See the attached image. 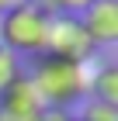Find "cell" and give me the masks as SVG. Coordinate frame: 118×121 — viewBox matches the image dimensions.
Wrapping results in <instances>:
<instances>
[{"instance_id":"6da1fadb","label":"cell","mask_w":118,"mask_h":121,"mask_svg":"<svg viewBox=\"0 0 118 121\" xmlns=\"http://www.w3.org/2000/svg\"><path fill=\"white\" fill-rule=\"evenodd\" d=\"M31 83L42 93L45 107L70 111L73 104L83 100L87 90H90V69H87V62H63V59L38 56L35 59V73H31Z\"/></svg>"},{"instance_id":"7a4b0ae2","label":"cell","mask_w":118,"mask_h":121,"mask_svg":"<svg viewBox=\"0 0 118 121\" xmlns=\"http://www.w3.org/2000/svg\"><path fill=\"white\" fill-rule=\"evenodd\" d=\"M45 31H49V14L38 10L35 4L4 10L0 17V45L14 56H42L45 48Z\"/></svg>"},{"instance_id":"3957f363","label":"cell","mask_w":118,"mask_h":121,"mask_svg":"<svg viewBox=\"0 0 118 121\" xmlns=\"http://www.w3.org/2000/svg\"><path fill=\"white\" fill-rule=\"evenodd\" d=\"M94 52H97V48L90 45V38H87V31H83L80 17H70V14L49 17L42 56L63 59V62H87V59H94Z\"/></svg>"},{"instance_id":"277c9868","label":"cell","mask_w":118,"mask_h":121,"mask_svg":"<svg viewBox=\"0 0 118 121\" xmlns=\"http://www.w3.org/2000/svg\"><path fill=\"white\" fill-rule=\"evenodd\" d=\"M80 24H83L94 48L115 45L118 42V0H94L80 14Z\"/></svg>"},{"instance_id":"5b68a950","label":"cell","mask_w":118,"mask_h":121,"mask_svg":"<svg viewBox=\"0 0 118 121\" xmlns=\"http://www.w3.org/2000/svg\"><path fill=\"white\" fill-rule=\"evenodd\" d=\"M0 111L7 114H21V118H38V114L45 111V100H42V93L35 90L31 83V76L21 73L7 90L0 93Z\"/></svg>"},{"instance_id":"8992f818","label":"cell","mask_w":118,"mask_h":121,"mask_svg":"<svg viewBox=\"0 0 118 121\" xmlns=\"http://www.w3.org/2000/svg\"><path fill=\"white\" fill-rule=\"evenodd\" d=\"M90 93H94V100L118 107V66L115 62H108L97 73H90Z\"/></svg>"},{"instance_id":"52a82bcc","label":"cell","mask_w":118,"mask_h":121,"mask_svg":"<svg viewBox=\"0 0 118 121\" xmlns=\"http://www.w3.org/2000/svg\"><path fill=\"white\" fill-rule=\"evenodd\" d=\"M38 10H45L49 17H56V14H70V17H80L83 10L90 7L94 0H31Z\"/></svg>"},{"instance_id":"ba28073f","label":"cell","mask_w":118,"mask_h":121,"mask_svg":"<svg viewBox=\"0 0 118 121\" xmlns=\"http://www.w3.org/2000/svg\"><path fill=\"white\" fill-rule=\"evenodd\" d=\"M18 76H21V62H18V56H14V52H7V48L0 45V93L7 90Z\"/></svg>"},{"instance_id":"9c48e42d","label":"cell","mask_w":118,"mask_h":121,"mask_svg":"<svg viewBox=\"0 0 118 121\" xmlns=\"http://www.w3.org/2000/svg\"><path fill=\"white\" fill-rule=\"evenodd\" d=\"M76 121H118V107L101 104V100H90V104L80 111V118H76Z\"/></svg>"},{"instance_id":"30bf717a","label":"cell","mask_w":118,"mask_h":121,"mask_svg":"<svg viewBox=\"0 0 118 121\" xmlns=\"http://www.w3.org/2000/svg\"><path fill=\"white\" fill-rule=\"evenodd\" d=\"M73 114L70 111H59V107H45V111L38 114V121H70Z\"/></svg>"},{"instance_id":"8fae6325","label":"cell","mask_w":118,"mask_h":121,"mask_svg":"<svg viewBox=\"0 0 118 121\" xmlns=\"http://www.w3.org/2000/svg\"><path fill=\"white\" fill-rule=\"evenodd\" d=\"M31 0H0V10H14V7H24Z\"/></svg>"},{"instance_id":"7c38bea8","label":"cell","mask_w":118,"mask_h":121,"mask_svg":"<svg viewBox=\"0 0 118 121\" xmlns=\"http://www.w3.org/2000/svg\"><path fill=\"white\" fill-rule=\"evenodd\" d=\"M0 121H38V118H21V114H7V111H0Z\"/></svg>"},{"instance_id":"4fadbf2b","label":"cell","mask_w":118,"mask_h":121,"mask_svg":"<svg viewBox=\"0 0 118 121\" xmlns=\"http://www.w3.org/2000/svg\"><path fill=\"white\" fill-rule=\"evenodd\" d=\"M0 17H4V10H0Z\"/></svg>"},{"instance_id":"5bb4252c","label":"cell","mask_w":118,"mask_h":121,"mask_svg":"<svg viewBox=\"0 0 118 121\" xmlns=\"http://www.w3.org/2000/svg\"><path fill=\"white\" fill-rule=\"evenodd\" d=\"M70 121H76V118H70Z\"/></svg>"}]
</instances>
